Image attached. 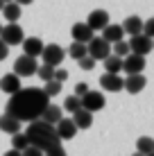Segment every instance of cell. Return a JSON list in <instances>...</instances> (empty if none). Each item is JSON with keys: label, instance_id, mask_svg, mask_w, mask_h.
Instances as JSON below:
<instances>
[{"label": "cell", "instance_id": "cell-1", "mask_svg": "<svg viewBox=\"0 0 154 156\" xmlns=\"http://www.w3.org/2000/svg\"><path fill=\"white\" fill-rule=\"evenodd\" d=\"M48 104H50V98L41 88H20L18 93H14L9 98L5 113L16 118L20 125L23 122H36L41 120V113L45 111Z\"/></svg>", "mask_w": 154, "mask_h": 156}, {"label": "cell", "instance_id": "cell-2", "mask_svg": "<svg viewBox=\"0 0 154 156\" xmlns=\"http://www.w3.org/2000/svg\"><path fill=\"white\" fill-rule=\"evenodd\" d=\"M25 136H27V143L32 147L41 149V152H50L52 147H57V145H61V140L57 138L55 133V127L52 125H45L43 120H36V122H30L27 125V131H23Z\"/></svg>", "mask_w": 154, "mask_h": 156}, {"label": "cell", "instance_id": "cell-3", "mask_svg": "<svg viewBox=\"0 0 154 156\" xmlns=\"http://www.w3.org/2000/svg\"><path fill=\"white\" fill-rule=\"evenodd\" d=\"M86 55L93 59V61H104L111 55V45L100 36H93L91 41L86 43Z\"/></svg>", "mask_w": 154, "mask_h": 156}, {"label": "cell", "instance_id": "cell-4", "mask_svg": "<svg viewBox=\"0 0 154 156\" xmlns=\"http://www.w3.org/2000/svg\"><path fill=\"white\" fill-rule=\"evenodd\" d=\"M23 39H25V34H23V27H20L18 23H7V27L0 30V41H2L7 48L20 45Z\"/></svg>", "mask_w": 154, "mask_h": 156}, {"label": "cell", "instance_id": "cell-5", "mask_svg": "<svg viewBox=\"0 0 154 156\" xmlns=\"http://www.w3.org/2000/svg\"><path fill=\"white\" fill-rule=\"evenodd\" d=\"M36 68H39L36 59L25 57V55H20V57L14 61V75H16V77H20V79H25V77H32V75H36Z\"/></svg>", "mask_w": 154, "mask_h": 156}, {"label": "cell", "instance_id": "cell-6", "mask_svg": "<svg viewBox=\"0 0 154 156\" xmlns=\"http://www.w3.org/2000/svg\"><path fill=\"white\" fill-rule=\"evenodd\" d=\"M79 104H82L84 111H88V113H95V111H102V109H104L107 100H104V95L100 93V90H88V93L84 95L82 100H79Z\"/></svg>", "mask_w": 154, "mask_h": 156}, {"label": "cell", "instance_id": "cell-7", "mask_svg": "<svg viewBox=\"0 0 154 156\" xmlns=\"http://www.w3.org/2000/svg\"><path fill=\"white\" fill-rule=\"evenodd\" d=\"M127 45H129V52H131V55L147 57V55L152 52L154 43H152V39H147V36H143V34H136V36H131V39L127 41Z\"/></svg>", "mask_w": 154, "mask_h": 156}, {"label": "cell", "instance_id": "cell-8", "mask_svg": "<svg viewBox=\"0 0 154 156\" xmlns=\"http://www.w3.org/2000/svg\"><path fill=\"white\" fill-rule=\"evenodd\" d=\"M41 59H43L45 66L50 68H59V63L63 61V50L57 43H50V45H43V52H41Z\"/></svg>", "mask_w": 154, "mask_h": 156}, {"label": "cell", "instance_id": "cell-9", "mask_svg": "<svg viewBox=\"0 0 154 156\" xmlns=\"http://www.w3.org/2000/svg\"><path fill=\"white\" fill-rule=\"evenodd\" d=\"M145 57H138V55H127L123 59V70L127 75H143L145 70Z\"/></svg>", "mask_w": 154, "mask_h": 156}, {"label": "cell", "instance_id": "cell-10", "mask_svg": "<svg viewBox=\"0 0 154 156\" xmlns=\"http://www.w3.org/2000/svg\"><path fill=\"white\" fill-rule=\"evenodd\" d=\"M86 25L93 32H102L109 25V12H104V9H95V12H91L88 18H86Z\"/></svg>", "mask_w": 154, "mask_h": 156}, {"label": "cell", "instance_id": "cell-11", "mask_svg": "<svg viewBox=\"0 0 154 156\" xmlns=\"http://www.w3.org/2000/svg\"><path fill=\"white\" fill-rule=\"evenodd\" d=\"M70 34H73V43H82V45H86V43L95 36V32L88 27L86 23H75L73 30H70Z\"/></svg>", "mask_w": 154, "mask_h": 156}, {"label": "cell", "instance_id": "cell-12", "mask_svg": "<svg viewBox=\"0 0 154 156\" xmlns=\"http://www.w3.org/2000/svg\"><path fill=\"white\" fill-rule=\"evenodd\" d=\"M55 133H57L59 140H70V138H75L77 129H75V125H73L70 118H61V120L55 125Z\"/></svg>", "mask_w": 154, "mask_h": 156}, {"label": "cell", "instance_id": "cell-13", "mask_svg": "<svg viewBox=\"0 0 154 156\" xmlns=\"http://www.w3.org/2000/svg\"><path fill=\"white\" fill-rule=\"evenodd\" d=\"M20 88H23V82H20V77H16L14 73H7L5 77H0V90L7 93L9 98H12L14 93H18Z\"/></svg>", "mask_w": 154, "mask_h": 156}, {"label": "cell", "instance_id": "cell-14", "mask_svg": "<svg viewBox=\"0 0 154 156\" xmlns=\"http://www.w3.org/2000/svg\"><path fill=\"white\" fill-rule=\"evenodd\" d=\"M145 84H147L145 75H127V77L123 79V88L127 90V93H131V95L141 93V90L145 88Z\"/></svg>", "mask_w": 154, "mask_h": 156}, {"label": "cell", "instance_id": "cell-15", "mask_svg": "<svg viewBox=\"0 0 154 156\" xmlns=\"http://www.w3.org/2000/svg\"><path fill=\"white\" fill-rule=\"evenodd\" d=\"M23 50H25V57L36 59L43 52V41L39 36H27V39H23Z\"/></svg>", "mask_w": 154, "mask_h": 156}, {"label": "cell", "instance_id": "cell-16", "mask_svg": "<svg viewBox=\"0 0 154 156\" xmlns=\"http://www.w3.org/2000/svg\"><path fill=\"white\" fill-rule=\"evenodd\" d=\"M100 86H102L107 93H118V90H123V77H120V75L104 73L102 77H100Z\"/></svg>", "mask_w": 154, "mask_h": 156}, {"label": "cell", "instance_id": "cell-17", "mask_svg": "<svg viewBox=\"0 0 154 156\" xmlns=\"http://www.w3.org/2000/svg\"><path fill=\"white\" fill-rule=\"evenodd\" d=\"M70 120H73V125H75V129H91L93 127V113H88V111H84V109H77Z\"/></svg>", "mask_w": 154, "mask_h": 156}, {"label": "cell", "instance_id": "cell-18", "mask_svg": "<svg viewBox=\"0 0 154 156\" xmlns=\"http://www.w3.org/2000/svg\"><path fill=\"white\" fill-rule=\"evenodd\" d=\"M123 36H125V32H123V27L120 25H107V27L102 30V36L100 39H104L109 43V45H113V43H118V41H123Z\"/></svg>", "mask_w": 154, "mask_h": 156}, {"label": "cell", "instance_id": "cell-19", "mask_svg": "<svg viewBox=\"0 0 154 156\" xmlns=\"http://www.w3.org/2000/svg\"><path fill=\"white\" fill-rule=\"evenodd\" d=\"M120 27H123L125 34L136 36V34H141V30H143V18H138V16H127Z\"/></svg>", "mask_w": 154, "mask_h": 156}, {"label": "cell", "instance_id": "cell-20", "mask_svg": "<svg viewBox=\"0 0 154 156\" xmlns=\"http://www.w3.org/2000/svg\"><path fill=\"white\" fill-rule=\"evenodd\" d=\"M0 131H2V133H9V136H14V133L20 131V122L16 120V118H12V115L2 113V115H0Z\"/></svg>", "mask_w": 154, "mask_h": 156}, {"label": "cell", "instance_id": "cell-21", "mask_svg": "<svg viewBox=\"0 0 154 156\" xmlns=\"http://www.w3.org/2000/svg\"><path fill=\"white\" fill-rule=\"evenodd\" d=\"M41 120H43L45 125H52V127H55L57 122L61 120V106H57V104H48V106H45V111L41 113Z\"/></svg>", "mask_w": 154, "mask_h": 156}, {"label": "cell", "instance_id": "cell-22", "mask_svg": "<svg viewBox=\"0 0 154 156\" xmlns=\"http://www.w3.org/2000/svg\"><path fill=\"white\" fill-rule=\"evenodd\" d=\"M2 14H5V18H7V23H18L23 9H20L16 2H7V5L2 7Z\"/></svg>", "mask_w": 154, "mask_h": 156}, {"label": "cell", "instance_id": "cell-23", "mask_svg": "<svg viewBox=\"0 0 154 156\" xmlns=\"http://www.w3.org/2000/svg\"><path fill=\"white\" fill-rule=\"evenodd\" d=\"M104 70L109 75H120V70H123V59L116 57V55H109L104 59Z\"/></svg>", "mask_w": 154, "mask_h": 156}, {"label": "cell", "instance_id": "cell-24", "mask_svg": "<svg viewBox=\"0 0 154 156\" xmlns=\"http://www.w3.org/2000/svg\"><path fill=\"white\" fill-rule=\"evenodd\" d=\"M136 152L143 154V156L154 154V140H152L150 136H143V138H138V143H136Z\"/></svg>", "mask_w": 154, "mask_h": 156}, {"label": "cell", "instance_id": "cell-25", "mask_svg": "<svg viewBox=\"0 0 154 156\" xmlns=\"http://www.w3.org/2000/svg\"><path fill=\"white\" fill-rule=\"evenodd\" d=\"M27 136H25L23 131H18V133H14L12 136V149H16V152H23L25 147H27Z\"/></svg>", "mask_w": 154, "mask_h": 156}, {"label": "cell", "instance_id": "cell-26", "mask_svg": "<svg viewBox=\"0 0 154 156\" xmlns=\"http://www.w3.org/2000/svg\"><path fill=\"white\" fill-rule=\"evenodd\" d=\"M68 57L75 59V61L84 59V57H86V45H82V43H73V45L68 48Z\"/></svg>", "mask_w": 154, "mask_h": 156}, {"label": "cell", "instance_id": "cell-27", "mask_svg": "<svg viewBox=\"0 0 154 156\" xmlns=\"http://www.w3.org/2000/svg\"><path fill=\"white\" fill-rule=\"evenodd\" d=\"M111 55H116V57H120V59H125L127 55H131V52H129V45H127V41L113 43V45H111Z\"/></svg>", "mask_w": 154, "mask_h": 156}, {"label": "cell", "instance_id": "cell-28", "mask_svg": "<svg viewBox=\"0 0 154 156\" xmlns=\"http://www.w3.org/2000/svg\"><path fill=\"white\" fill-rule=\"evenodd\" d=\"M61 86H63V84H59V82H55V79H52V82H45V86H43L41 90H43L48 98H57V95L61 93Z\"/></svg>", "mask_w": 154, "mask_h": 156}, {"label": "cell", "instance_id": "cell-29", "mask_svg": "<svg viewBox=\"0 0 154 156\" xmlns=\"http://www.w3.org/2000/svg\"><path fill=\"white\" fill-rule=\"evenodd\" d=\"M36 75L41 77V82H52L55 79V68L45 66V63H41L39 68H36Z\"/></svg>", "mask_w": 154, "mask_h": 156}, {"label": "cell", "instance_id": "cell-30", "mask_svg": "<svg viewBox=\"0 0 154 156\" xmlns=\"http://www.w3.org/2000/svg\"><path fill=\"white\" fill-rule=\"evenodd\" d=\"M77 109H82V104H79V98H75V95H68L66 100H63V111H68V113H75Z\"/></svg>", "mask_w": 154, "mask_h": 156}, {"label": "cell", "instance_id": "cell-31", "mask_svg": "<svg viewBox=\"0 0 154 156\" xmlns=\"http://www.w3.org/2000/svg\"><path fill=\"white\" fill-rule=\"evenodd\" d=\"M141 34H143V36H147V39H152V36H154V18L143 20V30H141Z\"/></svg>", "mask_w": 154, "mask_h": 156}, {"label": "cell", "instance_id": "cell-32", "mask_svg": "<svg viewBox=\"0 0 154 156\" xmlns=\"http://www.w3.org/2000/svg\"><path fill=\"white\" fill-rule=\"evenodd\" d=\"M88 90H91V88H88V84H86V82H79V84H75V93H73V95H75V98H79V100H82L84 95L88 93Z\"/></svg>", "mask_w": 154, "mask_h": 156}, {"label": "cell", "instance_id": "cell-33", "mask_svg": "<svg viewBox=\"0 0 154 156\" xmlns=\"http://www.w3.org/2000/svg\"><path fill=\"white\" fill-rule=\"evenodd\" d=\"M95 63H98V61H93V59L88 57V55L84 57V59H79V68H82V70H93Z\"/></svg>", "mask_w": 154, "mask_h": 156}, {"label": "cell", "instance_id": "cell-34", "mask_svg": "<svg viewBox=\"0 0 154 156\" xmlns=\"http://www.w3.org/2000/svg\"><path fill=\"white\" fill-rule=\"evenodd\" d=\"M66 79H68V70H66V68H55V82L63 84Z\"/></svg>", "mask_w": 154, "mask_h": 156}, {"label": "cell", "instance_id": "cell-35", "mask_svg": "<svg viewBox=\"0 0 154 156\" xmlns=\"http://www.w3.org/2000/svg\"><path fill=\"white\" fill-rule=\"evenodd\" d=\"M20 156H43V152H41V149H36V147H32V145H27V147L20 152Z\"/></svg>", "mask_w": 154, "mask_h": 156}, {"label": "cell", "instance_id": "cell-36", "mask_svg": "<svg viewBox=\"0 0 154 156\" xmlns=\"http://www.w3.org/2000/svg\"><path fill=\"white\" fill-rule=\"evenodd\" d=\"M43 156H66V149H63L61 145H57V147H52L50 152H45Z\"/></svg>", "mask_w": 154, "mask_h": 156}, {"label": "cell", "instance_id": "cell-37", "mask_svg": "<svg viewBox=\"0 0 154 156\" xmlns=\"http://www.w3.org/2000/svg\"><path fill=\"white\" fill-rule=\"evenodd\" d=\"M7 52H9V48L0 41V61H5V59H7Z\"/></svg>", "mask_w": 154, "mask_h": 156}, {"label": "cell", "instance_id": "cell-38", "mask_svg": "<svg viewBox=\"0 0 154 156\" xmlns=\"http://www.w3.org/2000/svg\"><path fill=\"white\" fill-rule=\"evenodd\" d=\"M14 2L18 5V7H25V5H32L34 0H14Z\"/></svg>", "mask_w": 154, "mask_h": 156}, {"label": "cell", "instance_id": "cell-39", "mask_svg": "<svg viewBox=\"0 0 154 156\" xmlns=\"http://www.w3.org/2000/svg\"><path fill=\"white\" fill-rule=\"evenodd\" d=\"M2 156H20V152H16V149H9V152H5Z\"/></svg>", "mask_w": 154, "mask_h": 156}, {"label": "cell", "instance_id": "cell-40", "mask_svg": "<svg viewBox=\"0 0 154 156\" xmlns=\"http://www.w3.org/2000/svg\"><path fill=\"white\" fill-rule=\"evenodd\" d=\"M2 7H5V2H2V0H0V12H2Z\"/></svg>", "mask_w": 154, "mask_h": 156}, {"label": "cell", "instance_id": "cell-41", "mask_svg": "<svg viewBox=\"0 0 154 156\" xmlns=\"http://www.w3.org/2000/svg\"><path fill=\"white\" fill-rule=\"evenodd\" d=\"M2 2H5V5H7V2H14V0H2Z\"/></svg>", "mask_w": 154, "mask_h": 156}, {"label": "cell", "instance_id": "cell-42", "mask_svg": "<svg viewBox=\"0 0 154 156\" xmlns=\"http://www.w3.org/2000/svg\"><path fill=\"white\" fill-rule=\"evenodd\" d=\"M134 156H143V154H138V152H136V154H134Z\"/></svg>", "mask_w": 154, "mask_h": 156}, {"label": "cell", "instance_id": "cell-43", "mask_svg": "<svg viewBox=\"0 0 154 156\" xmlns=\"http://www.w3.org/2000/svg\"><path fill=\"white\" fill-rule=\"evenodd\" d=\"M147 156H154V154H147Z\"/></svg>", "mask_w": 154, "mask_h": 156}, {"label": "cell", "instance_id": "cell-44", "mask_svg": "<svg viewBox=\"0 0 154 156\" xmlns=\"http://www.w3.org/2000/svg\"><path fill=\"white\" fill-rule=\"evenodd\" d=\"M0 30H2V25H0Z\"/></svg>", "mask_w": 154, "mask_h": 156}]
</instances>
